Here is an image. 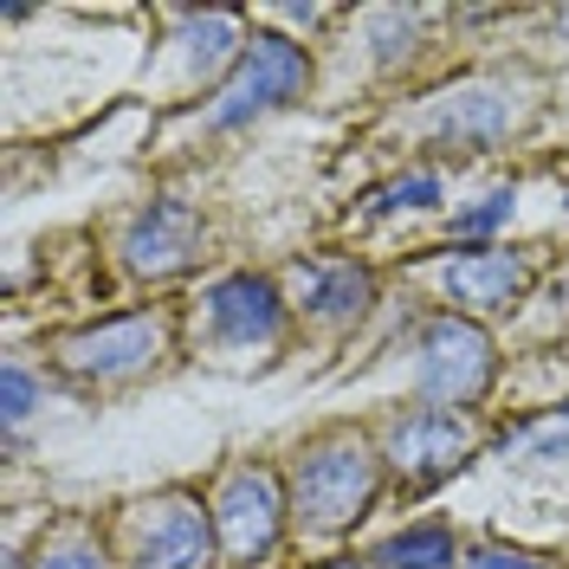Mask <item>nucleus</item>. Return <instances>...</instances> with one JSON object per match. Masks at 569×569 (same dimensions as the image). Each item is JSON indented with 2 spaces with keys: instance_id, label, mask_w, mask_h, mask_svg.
I'll return each mask as SVG.
<instances>
[{
  "instance_id": "nucleus-17",
  "label": "nucleus",
  "mask_w": 569,
  "mask_h": 569,
  "mask_svg": "<svg viewBox=\"0 0 569 569\" xmlns=\"http://www.w3.org/2000/svg\"><path fill=\"white\" fill-rule=\"evenodd\" d=\"M27 415H33V376H27V369L13 362V369H7V421L20 427Z\"/></svg>"
},
{
  "instance_id": "nucleus-14",
  "label": "nucleus",
  "mask_w": 569,
  "mask_h": 569,
  "mask_svg": "<svg viewBox=\"0 0 569 569\" xmlns=\"http://www.w3.org/2000/svg\"><path fill=\"white\" fill-rule=\"evenodd\" d=\"M433 201H440V176H433V169H415V176L389 181V188L376 194V213H389V208H433Z\"/></svg>"
},
{
  "instance_id": "nucleus-8",
  "label": "nucleus",
  "mask_w": 569,
  "mask_h": 569,
  "mask_svg": "<svg viewBox=\"0 0 569 569\" xmlns=\"http://www.w3.org/2000/svg\"><path fill=\"white\" fill-rule=\"evenodd\" d=\"M466 427L447 415V408H421V415H408V421H395L389 433V453L395 466L415 479V486H427V479H440V472H453V466L466 460Z\"/></svg>"
},
{
  "instance_id": "nucleus-16",
  "label": "nucleus",
  "mask_w": 569,
  "mask_h": 569,
  "mask_svg": "<svg viewBox=\"0 0 569 569\" xmlns=\"http://www.w3.org/2000/svg\"><path fill=\"white\" fill-rule=\"evenodd\" d=\"M505 213H511V194H486L472 213H460V227H453V233H460V240H479V233H492Z\"/></svg>"
},
{
  "instance_id": "nucleus-12",
  "label": "nucleus",
  "mask_w": 569,
  "mask_h": 569,
  "mask_svg": "<svg viewBox=\"0 0 569 569\" xmlns=\"http://www.w3.org/2000/svg\"><path fill=\"white\" fill-rule=\"evenodd\" d=\"M305 305L330 323H350L362 318L369 305V272L362 266H323V272H305Z\"/></svg>"
},
{
  "instance_id": "nucleus-4",
  "label": "nucleus",
  "mask_w": 569,
  "mask_h": 569,
  "mask_svg": "<svg viewBox=\"0 0 569 569\" xmlns=\"http://www.w3.org/2000/svg\"><path fill=\"white\" fill-rule=\"evenodd\" d=\"M284 525V486L272 466H233L227 486L213 498V531L227 543L233 563H259L272 543H279Z\"/></svg>"
},
{
  "instance_id": "nucleus-10",
  "label": "nucleus",
  "mask_w": 569,
  "mask_h": 569,
  "mask_svg": "<svg viewBox=\"0 0 569 569\" xmlns=\"http://www.w3.org/2000/svg\"><path fill=\"white\" fill-rule=\"evenodd\" d=\"M525 284H531V266L518 252H466L447 266V298L460 311H498V305L525 298Z\"/></svg>"
},
{
  "instance_id": "nucleus-11",
  "label": "nucleus",
  "mask_w": 569,
  "mask_h": 569,
  "mask_svg": "<svg viewBox=\"0 0 569 569\" xmlns=\"http://www.w3.org/2000/svg\"><path fill=\"white\" fill-rule=\"evenodd\" d=\"M505 130H511V98H498V91H466L433 117L440 149H492Z\"/></svg>"
},
{
  "instance_id": "nucleus-3",
  "label": "nucleus",
  "mask_w": 569,
  "mask_h": 569,
  "mask_svg": "<svg viewBox=\"0 0 569 569\" xmlns=\"http://www.w3.org/2000/svg\"><path fill=\"white\" fill-rule=\"evenodd\" d=\"M415 382L427 401L440 408H466L479 401L492 382V337L466 318H433L421 330V362H415Z\"/></svg>"
},
{
  "instance_id": "nucleus-7",
  "label": "nucleus",
  "mask_w": 569,
  "mask_h": 569,
  "mask_svg": "<svg viewBox=\"0 0 569 569\" xmlns=\"http://www.w3.org/2000/svg\"><path fill=\"white\" fill-rule=\"evenodd\" d=\"M194 247H201V220H194V208H181V201H149V208L130 220V233H123L130 266L149 272V279L181 272V266L194 259Z\"/></svg>"
},
{
  "instance_id": "nucleus-1",
  "label": "nucleus",
  "mask_w": 569,
  "mask_h": 569,
  "mask_svg": "<svg viewBox=\"0 0 569 569\" xmlns=\"http://www.w3.org/2000/svg\"><path fill=\"white\" fill-rule=\"evenodd\" d=\"M291 498H298L305 525H318V531H343L350 518H362L376 498V453L362 447V433H330L318 447H305Z\"/></svg>"
},
{
  "instance_id": "nucleus-13",
  "label": "nucleus",
  "mask_w": 569,
  "mask_h": 569,
  "mask_svg": "<svg viewBox=\"0 0 569 569\" xmlns=\"http://www.w3.org/2000/svg\"><path fill=\"white\" fill-rule=\"evenodd\" d=\"M376 563L382 569H447L453 563V537L440 531V525H415V531L389 537L376 550Z\"/></svg>"
},
{
  "instance_id": "nucleus-6",
  "label": "nucleus",
  "mask_w": 569,
  "mask_h": 569,
  "mask_svg": "<svg viewBox=\"0 0 569 569\" xmlns=\"http://www.w3.org/2000/svg\"><path fill=\"white\" fill-rule=\"evenodd\" d=\"M156 343H162V330H156V318H110L98 323V330H78V337H66V369L71 376H84V382H123V376H137V369H149L156 362Z\"/></svg>"
},
{
  "instance_id": "nucleus-9",
  "label": "nucleus",
  "mask_w": 569,
  "mask_h": 569,
  "mask_svg": "<svg viewBox=\"0 0 569 569\" xmlns=\"http://www.w3.org/2000/svg\"><path fill=\"white\" fill-rule=\"evenodd\" d=\"M208 323L227 337V343H272L284 323V305L272 279H252V272H233L208 291Z\"/></svg>"
},
{
  "instance_id": "nucleus-5",
  "label": "nucleus",
  "mask_w": 569,
  "mask_h": 569,
  "mask_svg": "<svg viewBox=\"0 0 569 569\" xmlns=\"http://www.w3.org/2000/svg\"><path fill=\"white\" fill-rule=\"evenodd\" d=\"M130 557L137 569H208L213 525L201 518L194 498H156L130 525Z\"/></svg>"
},
{
  "instance_id": "nucleus-2",
  "label": "nucleus",
  "mask_w": 569,
  "mask_h": 569,
  "mask_svg": "<svg viewBox=\"0 0 569 569\" xmlns=\"http://www.w3.org/2000/svg\"><path fill=\"white\" fill-rule=\"evenodd\" d=\"M311 84V59L291 46V39H272V33H252L240 46V59H233V78L220 84V98H213V123L220 130H233V123H252V117H266V110L291 104L298 91Z\"/></svg>"
},
{
  "instance_id": "nucleus-18",
  "label": "nucleus",
  "mask_w": 569,
  "mask_h": 569,
  "mask_svg": "<svg viewBox=\"0 0 569 569\" xmlns=\"http://www.w3.org/2000/svg\"><path fill=\"white\" fill-rule=\"evenodd\" d=\"M466 569H543L537 557H518V550H498V543H486V550H472V563Z\"/></svg>"
},
{
  "instance_id": "nucleus-15",
  "label": "nucleus",
  "mask_w": 569,
  "mask_h": 569,
  "mask_svg": "<svg viewBox=\"0 0 569 569\" xmlns=\"http://www.w3.org/2000/svg\"><path fill=\"white\" fill-rule=\"evenodd\" d=\"M33 569H104V557L84 543L78 531H66V543H52V550H39Z\"/></svg>"
}]
</instances>
